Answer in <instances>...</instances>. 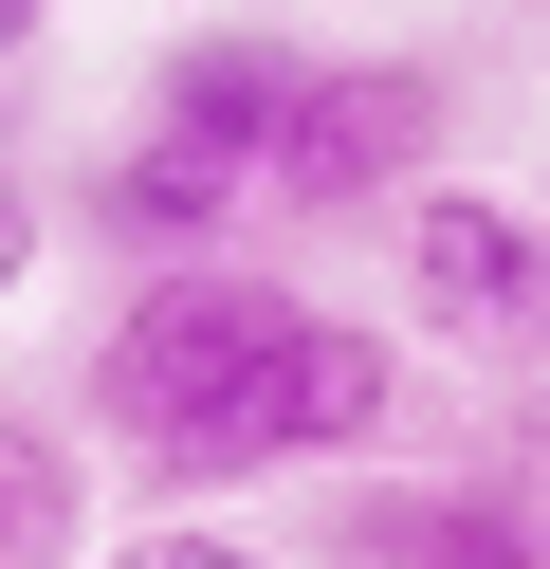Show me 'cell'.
Here are the masks:
<instances>
[{
  "label": "cell",
  "mask_w": 550,
  "mask_h": 569,
  "mask_svg": "<svg viewBox=\"0 0 550 569\" xmlns=\"http://www.w3.org/2000/svg\"><path fill=\"white\" fill-rule=\"evenodd\" d=\"M312 331V295L293 276H257V258H183V276H110V312H92V349H73V405L110 422L129 459H166L183 422H220L276 349Z\"/></svg>",
  "instance_id": "cell-1"
},
{
  "label": "cell",
  "mask_w": 550,
  "mask_h": 569,
  "mask_svg": "<svg viewBox=\"0 0 550 569\" xmlns=\"http://www.w3.org/2000/svg\"><path fill=\"white\" fill-rule=\"evenodd\" d=\"M73 532H92V478H73V441L37 405H0V569H73Z\"/></svg>",
  "instance_id": "cell-8"
},
{
  "label": "cell",
  "mask_w": 550,
  "mask_h": 569,
  "mask_svg": "<svg viewBox=\"0 0 550 569\" xmlns=\"http://www.w3.org/2000/svg\"><path fill=\"white\" fill-rule=\"evenodd\" d=\"M239 166H202V148H166V129H129V148L73 184V221H92V258L110 276H183V258H239Z\"/></svg>",
  "instance_id": "cell-7"
},
{
  "label": "cell",
  "mask_w": 550,
  "mask_h": 569,
  "mask_svg": "<svg viewBox=\"0 0 550 569\" xmlns=\"http://www.w3.org/2000/svg\"><path fill=\"white\" fill-rule=\"evenodd\" d=\"M37 19H56V0H0V56H37Z\"/></svg>",
  "instance_id": "cell-11"
},
{
  "label": "cell",
  "mask_w": 550,
  "mask_h": 569,
  "mask_svg": "<svg viewBox=\"0 0 550 569\" xmlns=\"http://www.w3.org/2000/svg\"><path fill=\"white\" fill-rule=\"evenodd\" d=\"M440 56H330L312 111H293V148L257 166V184L293 202V221H367V202H422L440 184Z\"/></svg>",
  "instance_id": "cell-3"
},
{
  "label": "cell",
  "mask_w": 550,
  "mask_h": 569,
  "mask_svg": "<svg viewBox=\"0 0 550 569\" xmlns=\"http://www.w3.org/2000/svg\"><path fill=\"white\" fill-rule=\"evenodd\" d=\"M386 422H403V349H386V331H349V312H312V331H293V349H276V368H257L220 422H183L147 478H166V496H220V478H312V459H367Z\"/></svg>",
  "instance_id": "cell-2"
},
{
  "label": "cell",
  "mask_w": 550,
  "mask_h": 569,
  "mask_svg": "<svg viewBox=\"0 0 550 569\" xmlns=\"http://www.w3.org/2000/svg\"><path fill=\"white\" fill-rule=\"evenodd\" d=\"M312 74L330 56L293 38V19H202V38H166V74H147V129L257 184V166L293 148V111H312Z\"/></svg>",
  "instance_id": "cell-6"
},
{
  "label": "cell",
  "mask_w": 550,
  "mask_h": 569,
  "mask_svg": "<svg viewBox=\"0 0 550 569\" xmlns=\"http://www.w3.org/2000/svg\"><path fill=\"white\" fill-rule=\"evenodd\" d=\"M19 276H37V184L0 166V312H19Z\"/></svg>",
  "instance_id": "cell-10"
},
{
  "label": "cell",
  "mask_w": 550,
  "mask_h": 569,
  "mask_svg": "<svg viewBox=\"0 0 550 569\" xmlns=\"http://www.w3.org/2000/svg\"><path fill=\"white\" fill-rule=\"evenodd\" d=\"M110 569H276L257 532H202V515H147V532H110Z\"/></svg>",
  "instance_id": "cell-9"
},
{
  "label": "cell",
  "mask_w": 550,
  "mask_h": 569,
  "mask_svg": "<svg viewBox=\"0 0 550 569\" xmlns=\"http://www.w3.org/2000/svg\"><path fill=\"white\" fill-rule=\"evenodd\" d=\"M403 312L477 368H550V221L496 184H422L403 202Z\"/></svg>",
  "instance_id": "cell-4"
},
{
  "label": "cell",
  "mask_w": 550,
  "mask_h": 569,
  "mask_svg": "<svg viewBox=\"0 0 550 569\" xmlns=\"http://www.w3.org/2000/svg\"><path fill=\"white\" fill-rule=\"evenodd\" d=\"M312 569H550V515L513 478H330Z\"/></svg>",
  "instance_id": "cell-5"
}]
</instances>
